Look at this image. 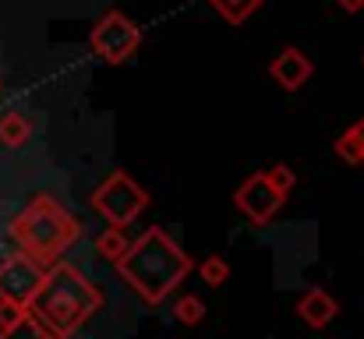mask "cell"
<instances>
[{
  "label": "cell",
  "instance_id": "cell-1",
  "mask_svg": "<svg viewBox=\"0 0 364 339\" xmlns=\"http://www.w3.org/2000/svg\"><path fill=\"white\" fill-rule=\"evenodd\" d=\"M121 276L145 297V301H163L177 283H184V276L191 272V254L163 230V226H149L127 251L121 265Z\"/></svg>",
  "mask_w": 364,
  "mask_h": 339
},
{
  "label": "cell",
  "instance_id": "cell-2",
  "mask_svg": "<svg viewBox=\"0 0 364 339\" xmlns=\"http://www.w3.org/2000/svg\"><path fill=\"white\" fill-rule=\"evenodd\" d=\"M11 237L18 240V247L32 258H39L43 265L57 262L78 237H82V223L78 216L60 205L50 195H36L14 220H11Z\"/></svg>",
  "mask_w": 364,
  "mask_h": 339
},
{
  "label": "cell",
  "instance_id": "cell-3",
  "mask_svg": "<svg viewBox=\"0 0 364 339\" xmlns=\"http://www.w3.org/2000/svg\"><path fill=\"white\" fill-rule=\"evenodd\" d=\"M96 304H100V294L78 269L71 265L50 269V279L39 294V311L46 315V322H53L60 333H71L89 311H96Z\"/></svg>",
  "mask_w": 364,
  "mask_h": 339
},
{
  "label": "cell",
  "instance_id": "cell-4",
  "mask_svg": "<svg viewBox=\"0 0 364 339\" xmlns=\"http://www.w3.org/2000/svg\"><path fill=\"white\" fill-rule=\"evenodd\" d=\"M92 209L107 220L110 226H131L145 209H149V191L127 173V170H114L96 191H92Z\"/></svg>",
  "mask_w": 364,
  "mask_h": 339
},
{
  "label": "cell",
  "instance_id": "cell-5",
  "mask_svg": "<svg viewBox=\"0 0 364 339\" xmlns=\"http://www.w3.org/2000/svg\"><path fill=\"white\" fill-rule=\"evenodd\" d=\"M89 46L96 50V57H103L107 64H124L134 57V50L141 46V28L134 18H127L124 11H107L92 32H89Z\"/></svg>",
  "mask_w": 364,
  "mask_h": 339
},
{
  "label": "cell",
  "instance_id": "cell-6",
  "mask_svg": "<svg viewBox=\"0 0 364 339\" xmlns=\"http://www.w3.org/2000/svg\"><path fill=\"white\" fill-rule=\"evenodd\" d=\"M46 279H50L46 265H43L39 258L25 254V251H18V254H11V258L0 262V297L11 301V304H28V301H36V297L43 294Z\"/></svg>",
  "mask_w": 364,
  "mask_h": 339
},
{
  "label": "cell",
  "instance_id": "cell-7",
  "mask_svg": "<svg viewBox=\"0 0 364 339\" xmlns=\"http://www.w3.org/2000/svg\"><path fill=\"white\" fill-rule=\"evenodd\" d=\"M283 202H287V195H279V191L272 188L269 173H251L241 188L234 191V205H237L255 226L272 223L276 212L283 209Z\"/></svg>",
  "mask_w": 364,
  "mask_h": 339
},
{
  "label": "cell",
  "instance_id": "cell-8",
  "mask_svg": "<svg viewBox=\"0 0 364 339\" xmlns=\"http://www.w3.org/2000/svg\"><path fill=\"white\" fill-rule=\"evenodd\" d=\"M311 60L304 57V50H297V46H287V50H279L276 57H272V64H269V75H272V82L279 85V89H287V92H297L308 78H311Z\"/></svg>",
  "mask_w": 364,
  "mask_h": 339
},
{
  "label": "cell",
  "instance_id": "cell-9",
  "mask_svg": "<svg viewBox=\"0 0 364 339\" xmlns=\"http://www.w3.org/2000/svg\"><path fill=\"white\" fill-rule=\"evenodd\" d=\"M297 311L308 325H326L333 315H336V301L326 294V290H308L301 301H297Z\"/></svg>",
  "mask_w": 364,
  "mask_h": 339
},
{
  "label": "cell",
  "instance_id": "cell-10",
  "mask_svg": "<svg viewBox=\"0 0 364 339\" xmlns=\"http://www.w3.org/2000/svg\"><path fill=\"white\" fill-rule=\"evenodd\" d=\"M28 138H32V120H28L25 113L11 110V113L0 117V145H7V149H21Z\"/></svg>",
  "mask_w": 364,
  "mask_h": 339
},
{
  "label": "cell",
  "instance_id": "cell-11",
  "mask_svg": "<svg viewBox=\"0 0 364 339\" xmlns=\"http://www.w3.org/2000/svg\"><path fill=\"white\" fill-rule=\"evenodd\" d=\"M131 244H134V240H127V233L117 230V226H107V230L96 237V251H100V258H107V262H114V265H121L124 258H127Z\"/></svg>",
  "mask_w": 364,
  "mask_h": 339
},
{
  "label": "cell",
  "instance_id": "cell-12",
  "mask_svg": "<svg viewBox=\"0 0 364 339\" xmlns=\"http://www.w3.org/2000/svg\"><path fill=\"white\" fill-rule=\"evenodd\" d=\"M262 4H265V0H209V7H213L223 21H230V25H244Z\"/></svg>",
  "mask_w": 364,
  "mask_h": 339
},
{
  "label": "cell",
  "instance_id": "cell-13",
  "mask_svg": "<svg viewBox=\"0 0 364 339\" xmlns=\"http://www.w3.org/2000/svg\"><path fill=\"white\" fill-rule=\"evenodd\" d=\"M333 152H336V159H343V163H350V166H364V156H361V145H358V138L350 134V127L333 141Z\"/></svg>",
  "mask_w": 364,
  "mask_h": 339
},
{
  "label": "cell",
  "instance_id": "cell-14",
  "mask_svg": "<svg viewBox=\"0 0 364 339\" xmlns=\"http://www.w3.org/2000/svg\"><path fill=\"white\" fill-rule=\"evenodd\" d=\"M198 272H202V279H205L209 286H223L227 276H230V265H227L220 254H213V258H205V262L198 265Z\"/></svg>",
  "mask_w": 364,
  "mask_h": 339
},
{
  "label": "cell",
  "instance_id": "cell-15",
  "mask_svg": "<svg viewBox=\"0 0 364 339\" xmlns=\"http://www.w3.org/2000/svg\"><path fill=\"white\" fill-rule=\"evenodd\" d=\"M265 173H269V181H272V188H276L279 195H287V198H290V191L297 188V173H294V170H290L287 163H276V166H269Z\"/></svg>",
  "mask_w": 364,
  "mask_h": 339
},
{
  "label": "cell",
  "instance_id": "cell-16",
  "mask_svg": "<svg viewBox=\"0 0 364 339\" xmlns=\"http://www.w3.org/2000/svg\"><path fill=\"white\" fill-rule=\"evenodd\" d=\"M177 318H181V322H198V318H202V304H198L195 297L177 301Z\"/></svg>",
  "mask_w": 364,
  "mask_h": 339
},
{
  "label": "cell",
  "instance_id": "cell-17",
  "mask_svg": "<svg viewBox=\"0 0 364 339\" xmlns=\"http://www.w3.org/2000/svg\"><path fill=\"white\" fill-rule=\"evenodd\" d=\"M340 4V11H347V14H358V11H364V0H336Z\"/></svg>",
  "mask_w": 364,
  "mask_h": 339
},
{
  "label": "cell",
  "instance_id": "cell-18",
  "mask_svg": "<svg viewBox=\"0 0 364 339\" xmlns=\"http://www.w3.org/2000/svg\"><path fill=\"white\" fill-rule=\"evenodd\" d=\"M350 134L358 138V145H361V156H364V117L358 120V124H350Z\"/></svg>",
  "mask_w": 364,
  "mask_h": 339
},
{
  "label": "cell",
  "instance_id": "cell-19",
  "mask_svg": "<svg viewBox=\"0 0 364 339\" xmlns=\"http://www.w3.org/2000/svg\"><path fill=\"white\" fill-rule=\"evenodd\" d=\"M0 92H4V78H0Z\"/></svg>",
  "mask_w": 364,
  "mask_h": 339
},
{
  "label": "cell",
  "instance_id": "cell-20",
  "mask_svg": "<svg viewBox=\"0 0 364 339\" xmlns=\"http://www.w3.org/2000/svg\"><path fill=\"white\" fill-rule=\"evenodd\" d=\"M361 64H364V57H361Z\"/></svg>",
  "mask_w": 364,
  "mask_h": 339
}]
</instances>
